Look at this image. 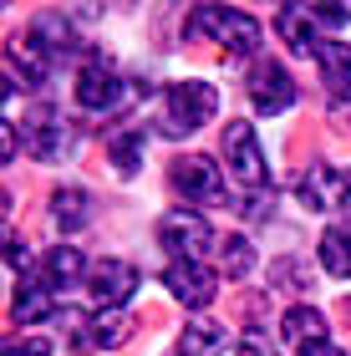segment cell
Here are the masks:
<instances>
[{"instance_id":"14","label":"cell","mask_w":351,"mask_h":356,"mask_svg":"<svg viewBox=\"0 0 351 356\" xmlns=\"http://www.w3.org/2000/svg\"><path fill=\"white\" fill-rule=\"evenodd\" d=\"M41 270H46L41 280L51 285L56 296H61V290H72L82 275H92V265L82 260V250H76V245H51V250H46V260H41Z\"/></svg>"},{"instance_id":"7","label":"cell","mask_w":351,"mask_h":356,"mask_svg":"<svg viewBox=\"0 0 351 356\" xmlns=\"http://www.w3.org/2000/svg\"><path fill=\"white\" fill-rule=\"evenodd\" d=\"M72 148H76L72 122L61 118L56 107H31V118H26V153H36L41 163H56V158H67Z\"/></svg>"},{"instance_id":"23","label":"cell","mask_w":351,"mask_h":356,"mask_svg":"<svg viewBox=\"0 0 351 356\" xmlns=\"http://www.w3.org/2000/svg\"><path fill=\"white\" fill-rule=\"evenodd\" d=\"M225 270L234 275V280H239V275H250V270H254V250H250V239H245V234L225 239Z\"/></svg>"},{"instance_id":"21","label":"cell","mask_w":351,"mask_h":356,"mask_svg":"<svg viewBox=\"0 0 351 356\" xmlns=\"http://www.w3.org/2000/svg\"><path fill=\"white\" fill-rule=\"evenodd\" d=\"M87 214H92V204H87L82 188H67V184H61V188L51 193V219H56V229H82Z\"/></svg>"},{"instance_id":"22","label":"cell","mask_w":351,"mask_h":356,"mask_svg":"<svg viewBox=\"0 0 351 356\" xmlns=\"http://www.w3.org/2000/svg\"><path fill=\"white\" fill-rule=\"evenodd\" d=\"M107 153H113V173L133 178V173L142 168V133H117Z\"/></svg>"},{"instance_id":"16","label":"cell","mask_w":351,"mask_h":356,"mask_svg":"<svg viewBox=\"0 0 351 356\" xmlns=\"http://www.w3.org/2000/svg\"><path fill=\"white\" fill-rule=\"evenodd\" d=\"M10 316L21 321V326H36V321L56 316V290L46 280H21V290H15V300H10Z\"/></svg>"},{"instance_id":"26","label":"cell","mask_w":351,"mask_h":356,"mask_svg":"<svg viewBox=\"0 0 351 356\" xmlns=\"http://www.w3.org/2000/svg\"><path fill=\"white\" fill-rule=\"evenodd\" d=\"M6 260H10V270H31V254H26L21 245H15V239H10V250H6Z\"/></svg>"},{"instance_id":"19","label":"cell","mask_w":351,"mask_h":356,"mask_svg":"<svg viewBox=\"0 0 351 356\" xmlns=\"http://www.w3.org/2000/svg\"><path fill=\"white\" fill-rule=\"evenodd\" d=\"M127 336H133V321H127L122 311H97V316L87 321L82 346H92V351H117Z\"/></svg>"},{"instance_id":"27","label":"cell","mask_w":351,"mask_h":356,"mask_svg":"<svg viewBox=\"0 0 351 356\" xmlns=\"http://www.w3.org/2000/svg\"><path fill=\"white\" fill-rule=\"evenodd\" d=\"M300 356H341V346H331V341H321V346H306Z\"/></svg>"},{"instance_id":"9","label":"cell","mask_w":351,"mask_h":356,"mask_svg":"<svg viewBox=\"0 0 351 356\" xmlns=\"http://www.w3.org/2000/svg\"><path fill=\"white\" fill-rule=\"evenodd\" d=\"M163 285H168V296L179 300V305H188V311H204V305L214 300V290H219L214 270L204 265V260H173L163 270Z\"/></svg>"},{"instance_id":"15","label":"cell","mask_w":351,"mask_h":356,"mask_svg":"<svg viewBox=\"0 0 351 356\" xmlns=\"http://www.w3.org/2000/svg\"><path fill=\"white\" fill-rule=\"evenodd\" d=\"M326 316L316 311V305H291V311H285V321H280V336L285 341H291L295 351H306V346H321L326 341Z\"/></svg>"},{"instance_id":"8","label":"cell","mask_w":351,"mask_h":356,"mask_svg":"<svg viewBox=\"0 0 351 356\" xmlns=\"http://www.w3.org/2000/svg\"><path fill=\"white\" fill-rule=\"evenodd\" d=\"M87 285H92V300H97L102 311H122V305L138 296L142 275L127 265V260H97L92 275H87Z\"/></svg>"},{"instance_id":"13","label":"cell","mask_w":351,"mask_h":356,"mask_svg":"<svg viewBox=\"0 0 351 356\" xmlns=\"http://www.w3.org/2000/svg\"><path fill=\"white\" fill-rule=\"evenodd\" d=\"M316 21H321V6H280V10H275L280 41L291 46V51H300V56H316V46H321Z\"/></svg>"},{"instance_id":"24","label":"cell","mask_w":351,"mask_h":356,"mask_svg":"<svg viewBox=\"0 0 351 356\" xmlns=\"http://www.w3.org/2000/svg\"><path fill=\"white\" fill-rule=\"evenodd\" d=\"M239 356H275V346H270V336L265 331H245V336H239Z\"/></svg>"},{"instance_id":"2","label":"cell","mask_w":351,"mask_h":356,"mask_svg":"<svg viewBox=\"0 0 351 356\" xmlns=\"http://www.w3.org/2000/svg\"><path fill=\"white\" fill-rule=\"evenodd\" d=\"M188 31H194V36L219 41V46H225V51H234V56L260 51V41H265V31L254 26V15L229 10V6H199L194 15H188Z\"/></svg>"},{"instance_id":"6","label":"cell","mask_w":351,"mask_h":356,"mask_svg":"<svg viewBox=\"0 0 351 356\" xmlns=\"http://www.w3.org/2000/svg\"><path fill=\"white\" fill-rule=\"evenodd\" d=\"M122 102V72L102 51L87 56V67L76 72V107L82 112H113Z\"/></svg>"},{"instance_id":"11","label":"cell","mask_w":351,"mask_h":356,"mask_svg":"<svg viewBox=\"0 0 351 356\" xmlns=\"http://www.w3.org/2000/svg\"><path fill=\"white\" fill-rule=\"evenodd\" d=\"M250 102H254V112H265V118L291 112V107H295V82H291V72L275 67V61H254V72H250Z\"/></svg>"},{"instance_id":"17","label":"cell","mask_w":351,"mask_h":356,"mask_svg":"<svg viewBox=\"0 0 351 356\" xmlns=\"http://www.w3.org/2000/svg\"><path fill=\"white\" fill-rule=\"evenodd\" d=\"M225 346H229V331L214 326V321H204V316H194L183 326L179 351H173V356H225Z\"/></svg>"},{"instance_id":"5","label":"cell","mask_w":351,"mask_h":356,"mask_svg":"<svg viewBox=\"0 0 351 356\" xmlns=\"http://www.w3.org/2000/svg\"><path fill=\"white\" fill-rule=\"evenodd\" d=\"M225 163L234 173V184H245V188H265L270 184V163H265L260 138H254L250 122H229L225 127Z\"/></svg>"},{"instance_id":"10","label":"cell","mask_w":351,"mask_h":356,"mask_svg":"<svg viewBox=\"0 0 351 356\" xmlns=\"http://www.w3.org/2000/svg\"><path fill=\"white\" fill-rule=\"evenodd\" d=\"M300 199L321 214H336V209H351V173L336 163H316L306 178H300Z\"/></svg>"},{"instance_id":"4","label":"cell","mask_w":351,"mask_h":356,"mask_svg":"<svg viewBox=\"0 0 351 356\" xmlns=\"http://www.w3.org/2000/svg\"><path fill=\"white\" fill-rule=\"evenodd\" d=\"M158 239H163V250L173 260H204L209 245H214V229L204 224V214H194V209H173V214L158 219Z\"/></svg>"},{"instance_id":"3","label":"cell","mask_w":351,"mask_h":356,"mask_svg":"<svg viewBox=\"0 0 351 356\" xmlns=\"http://www.w3.org/2000/svg\"><path fill=\"white\" fill-rule=\"evenodd\" d=\"M168 178H173V193H179L188 209H214V204L229 199L225 173H219V163H214V158H204V153H183Z\"/></svg>"},{"instance_id":"25","label":"cell","mask_w":351,"mask_h":356,"mask_svg":"<svg viewBox=\"0 0 351 356\" xmlns=\"http://www.w3.org/2000/svg\"><path fill=\"white\" fill-rule=\"evenodd\" d=\"M6 356H51V341L46 336H26V341H10Z\"/></svg>"},{"instance_id":"20","label":"cell","mask_w":351,"mask_h":356,"mask_svg":"<svg viewBox=\"0 0 351 356\" xmlns=\"http://www.w3.org/2000/svg\"><path fill=\"white\" fill-rule=\"evenodd\" d=\"M321 270L336 275V280H346L351 275V229H341V224H331V229L321 234Z\"/></svg>"},{"instance_id":"12","label":"cell","mask_w":351,"mask_h":356,"mask_svg":"<svg viewBox=\"0 0 351 356\" xmlns=\"http://www.w3.org/2000/svg\"><path fill=\"white\" fill-rule=\"evenodd\" d=\"M26 51L36 67H56V61H67L76 51V31L67 21H56V15H41V21H31L26 31Z\"/></svg>"},{"instance_id":"1","label":"cell","mask_w":351,"mask_h":356,"mask_svg":"<svg viewBox=\"0 0 351 356\" xmlns=\"http://www.w3.org/2000/svg\"><path fill=\"white\" fill-rule=\"evenodd\" d=\"M219 107V92L209 82H173L158 97V133L163 138H188L194 127H204Z\"/></svg>"},{"instance_id":"18","label":"cell","mask_w":351,"mask_h":356,"mask_svg":"<svg viewBox=\"0 0 351 356\" xmlns=\"http://www.w3.org/2000/svg\"><path fill=\"white\" fill-rule=\"evenodd\" d=\"M316 67H321L331 97H351V46L346 41H321L316 46Z\"/></svg>"}]
</instances>
